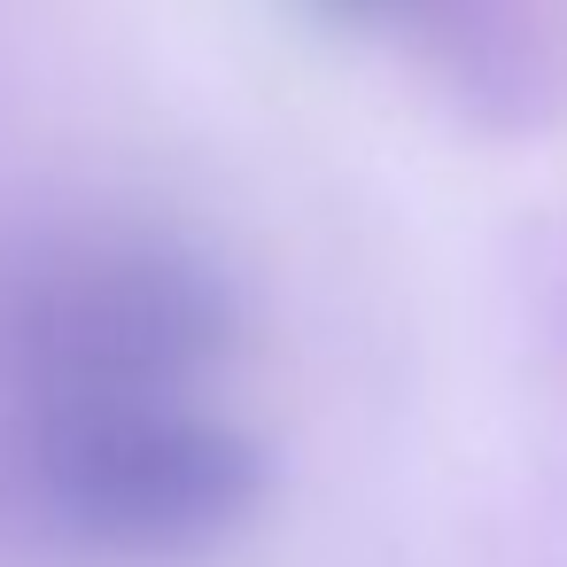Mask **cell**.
Wrapping results in <instances>:
<instances>
[{
	"label": "cell",
	"mask_w": 567,
	"mask_h": 567,
	"mask_svg": "<svg viewBox=\"0 0 567 567\" xmlns=\"http://www.w3.org/2000/svg\"><path fill=\"white\" fill-rule=\"evenodd\" d=\"M32 474L48 505L125 551H172L218 536L249 505V451L187 396L156 404H86L32 420Z\"/></svg>",
	"instance_id": "cell-2"
},
{
	"label": "cell",
	"mask_w": 567,
	"mask_h": 567,
	"mask_svg": "<svg viewBox=\"0 0 567 567\" xmlns=\"http://www.w3.org/2000/svg\"><path fill=\"white\" fill-rule=\"evenodd\" d=\"M226 350V288L164 241H63L0 288V365L40 412L156 404Z\"/></svg>",
	"instance_id": "cell-1"
},
{
	"label": "cell",
	"mask_w": 567,
	"mask_h": 567,
	"mask_svg": "<svg viewBox=\"0 0 567 567\" xmlns=\"http://www.w3.org/2000/svg\"><path fill=\"white\" fill-rule=\"evenodd\" d=\"M342 9H381V0H342Z\"/></svg>",
	"instance_id": "cell-3"
}]
</instances>
